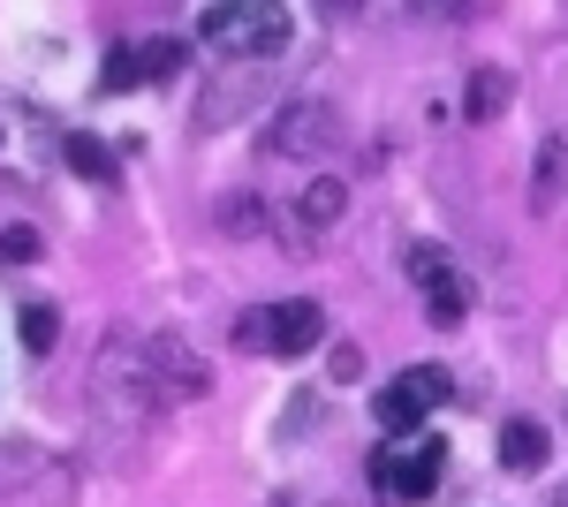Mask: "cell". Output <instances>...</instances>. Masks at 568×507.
Wrapping results in <instances>:
<instances>
[{"label": "cell", "instance_id": "6da1fadb", "mask_svg": "<svg viewBox=\"0 0 568 507\" xmlns=\"http://www.w3.org/2000/svg\"><path fill=\"white\" fill-rule=\"evenodd\" d=\"M197 39L220 45V53H243V61H265L273 45L288 39V16L265 8V0H243V8H205L197 16Z\"/></svg>", "mask_w": 568, "mask_h": 507}, {"label": "cell", "instance_id": "7a4b0ae2", "mask_svg": "<svg viewBox=\"0 0 568 507\" xmlns=\"http://www.w3.org/2000/svg\"><path fill=\"white\" fill-rule=\"evenodd\" d=\"M318 334H326V311L304 296L265 303L258 318H243V348H273V356H304V348H318Z\"/></svg>", "mask_w": 568, "mask_h": 507}, {"label": "cell", "instance_id": "3957f363", "mask_svg": "<svg viewBox=\"0 0 568 507\" xmlns=\"http://www.w3.org/2000/svg\"><path fill=\"white\" fill-rule=\"evenodd\" d=\"M439 439H425L417 455H394V447H379L372 455V485L387 493V500H402V507H417V500H433V485H439Z\"/></svg>", "mask_w": 568, "mask_h": 507}, {"label": "cell", "instance_id": "277c9868", "mask_svg": "<svg viewBox=\"0 0 568 507\" xmlns=\"http://www.w3.org/2000/svg\"><path fill=\"white\" fill-rule=\"evenodd\" d=\"M409 273H417V288H425V311H433V326H463V311H470V288H463V273L447 265L439 243H417L409 251Z\"/></svg>", "mask_w": 568, "mask_h": 507}, {"label": "cell", "instance_id": "5b68a950", "mask_svg": "<svg viewBox=\"0 0 568 507\" xmlns=\"http://www.w3.org/2000/svg\"><path fill=\"white\" fill-rule=\"evenodd\" d=\"M144 372H152V386H160L168 402H197V394L213 386V372L190 356V341H182V334H152V348H144Z\"/></svg>", "mask_w": 568, "mask_h": 507}, {"label": "cell", "instance_id": "8992f818", "mask_svg": "<svg viewBox=\"0 0 568 507\" xmlns=\"http://www.w3.org/2000/svg\"><path fill=\"white\" fill-rule=\"evenodd\" d=\"M439 394H447V372H433V364H425V372H402V379L379 394V424H387V439L417 432V417L433 409Z\"/></svg>", "mask_w": 568, "mask_h": 507}, {"label": "cell", "instance_id": "52a82bcc", "mask_svg": "<svg viewBox=\"0 0 568 507\" xmlns=\"http://www.w3.org/2000/svg\"><path fill=\"white\" fill-rule=\"evenodd\" d=\"M182 69V45L175 39H144V45H122L106 61V91H136V84H168Z\"/></svg>", "mask_w": 568, "mask_h": 507}, {"label": "cell", "instance_id": "ba28073f", "mask_svg": "<svg viewBox=\"0 0 568 507\" xmlns=\"http://www.w3.org/2000/svg\"><path fill=\"white\" fill-rule=\"evenodd\" d=\"M334 144V107H311V99H296L281 122H273V152H296V160H311V152H326Z\"/></svg>", "mask_w": 568, "mask_h": 507}, {"label": "cell", "instance_id": "9c48e42d", "mask_svg": "<svg viewBox=\"0 0 568 507\" xmlns=\"http://www.w3.org/2000/svg\"><path fill=\"white\" fill-rule=\"evenodd\" d=\"M342 205H349V190H342L334 174H318L304 190V205H296V227H304V235H326V227L342 220Z\"/></svg>", "mask_w": 568, "mask_h": 507}, {"label": "cell", "instance_id": "30bf717a", "mask_svg": "<svg viewBox=\"0 0 568 507\" xmlns=\"http://www.w3.org/2000/svg\"><path fill=\"white\" fill-rule=\"evenodd\" d=\"M500 463L508 469H538L546 463V424L538 417H508V432H500Z\"/></svg>", "mask_w": 568, "mask_h": 507}, {"label": "cell", "instance_id": "8fae6325", "mask_svg": "<svg viewBox=\"0 0 568 507\" xmlns=\"http://www.w3.org/2000/svg\"><path fill=\"white\" fill-rule=\"evenodd\" d=\"M508 69H478V77H470V122H493V114H500V107H508Z\"/></svg>", "mask_w": 568, "mask_h": 507}, {"label": "cell", "instance_id": "7c38bea8", "mask_svg": "<svg viewBox=\"0 0 568 507\" xmlns=\"http://www.w3.org/2000/svg\"><path fill=\"white\" fill-rule=\"evenodd\" d=\"M61 152H69V168H77V174H91V182H114V152H106L99 136H84V129H77Z\"/></svg>", "mask_w": 568, "mask_h": 507}, {"label": "cell", "instance_id": "4fadbf2b", "mask_svg": "<svg viewBox=\"0 0 568 507\" xmlns=\"http://www.w3.org/2000/svg\"><path fill=\"white\" fill-rule=\"evenodd\" d=\"M53 334H61V318H53V303H23V348H53Z\"/></svg>", "mask_w": 568, "mask_h": 507}, {"label": "cell", "instance_id": "5bb4252c", "mask_svg": "<svg viewBox=\"0 0 568 507\" xmlns=\"http://www.w3.org/2000/svg\"><path fill=\"white\" fill-rule=\"evenodd\" d=\"M0 257H8V265H16V257L31 265V257H39V235H31V227H8V235H0Z\"/></svg>", "mask_w": 568, "mask_h": 507}, {"label": "cell", "instance_id": "9a60e30c", "mask_svg": "<svg viewBox=\"0 0 568 507\" xmlns=\"http://www.w3.org/2000/svg\"><path fill=\"white\" fill-rule=\"evenodd\" d=\"M356 372H364V356H356L349 341H342V348H334V379H356Z\"/></svg>", "mask_w": 568, "mask_h": 507}]
</instances>
